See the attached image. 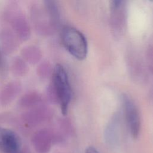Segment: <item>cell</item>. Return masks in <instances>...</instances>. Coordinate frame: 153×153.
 Here are the masks:
<instances>
[{"mask_svg": "<svg viewBox=\"0 0 153 153\" xmlns=\"http://www.w3.org/2000/svg\"><path fill=\"white\" fill-rule=\"evenodd\" d=\"M62 41L66 50L75 59L82 60L87 57V40L77 29L71 26L64 27L62 32Z\"/></svg>", "mask_w": 153, "mask_h": 153, "instance_id": "cell-1", "label": "cell"}, {"mask_svg": "<svg viewBox=\"0 0 153 153\" xmlns=\"http://www.w3.org/2000/svg\"><path fill=\"white\" fill-rule=\"evenodd\" d=\"M85 153H99V152L93 146H89L86 149Z\"/></svg>", "mask_w": 153, "mask_h": 153, "instance_id": "cell-5", "label": "cell"}, {"mask_svg": "<svg viewBox=\"0 0 153 153\" xmlns=\"http://www.w3.org/2000/svg\"><path fill=\"white\" fill-rule=\"evenodd\" d=\"M53 82L62 113L66 115L72 98V89L68 74L60 64H57L54 68Z\"/></svg>", "mask_w": 153, "mask_h": 153, "instance_id": "cell-2", "label": "cell"}, {"mask_svg": "<svg viewBox=\"0 0 153 153\" xmlns=\"http://www.w3.org/2000/svg\"><path fill=\"white\" fill-rule=\"evenodd\" d=\"M122 103L126 123L131 135L137 138L140 130V118L137 107L127 95L122 96Z\"/></svg>", "mask_w": 153, "mask_h": 153, "instance_id": "cell-3", "label": "cell"}, {"mask_svg": "<svg viewBox=\"0 0 153 153\" xmlns=\"http://www.w3.org/2000/svg\"><path fill=\"white\" fill-rule=\"evenodd\" d=\"M0 150L3 153H20V142L17 134L10 129L0 127Z\"/></svg>", "mask_w": 153, "mask_h": 153, "instance_id": "cell-4", "label": "cell"}]
</instances>
